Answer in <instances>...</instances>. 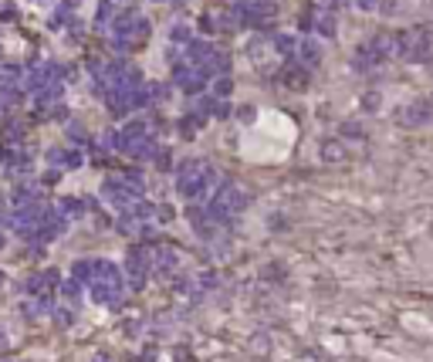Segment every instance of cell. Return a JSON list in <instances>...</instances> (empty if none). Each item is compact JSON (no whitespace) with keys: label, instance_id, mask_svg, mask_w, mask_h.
I'll return each instance as SVG.
<instances>
[{"label":"cell","instance_id":"cell-1","mask_svg":"<svg viewBox=\"0 0 433 362\" xmlns=\"http://www.w3.org/2000/svg\"><path fill=\"white\" fill-rule=\"evenodd\" d=\"M0 278H3V274H0Z\"/></svg>","mask_w":433,"mask_h":362}]
</instances>
